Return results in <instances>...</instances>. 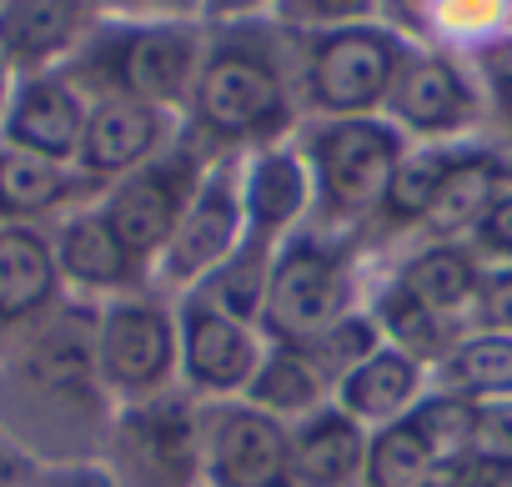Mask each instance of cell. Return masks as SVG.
I'll return each instance as SVG.
<instances>
[{"label": "cell", "mask_w": 512, "mask_h": 487, "mask_svg": "<svg viewBox=\"0 0 512 487\" xmlns=\"http://www.w3.org/2000/svg\"><path fill=\"white\" fill-rule=\"evenodd\" d=\"M302 126L292 36L272 16L211 26L206 61L181 121V141L206 161L251 156L262 146L292 141Z\"/></svg>", "instance_id": "1"}, {"label": "cell", "mask_w": 512, "mask_h": 487, "mask_svg": "<svg viewBox=\"0 0 512 487\" xmlns=\"http://www.w3.org/2000/svg\"><path fill=\"white\" fill-rule=\"evenodd\" d=\"M211 26L206 21H96L86 46L61 66L86 101L126 96L186 121Z\"/></svg>", "instance_id": "2"}, {"label": "cell", "mask_w": 512, "mask_h": 487, "mask_svg": "<svg viewBox=\"0 0 512 487\" xmlns=\"http://www.w3.org/2000/svg\"><path fill=\"white\" fill-rule=\"evenodd\" d=\"M312 171V231L347 241L377 221L387 181L407 151V136L382 116L302 121L292 136Z\"/></svg>", "instance_id": "3"}, {"label": "cell", "mask_w": 512, "mask_h": 487, "mask_svg": "<svg viewBox=\"0 0 512 487\" xmlns=\"http://www.w3.org/2000/svg\"><path fill=\"white\" fill-rule=\"evenodd\" d=\"M287 36H292V31H287ZM402 56H407V41H402L387 21L292 36V66H297L302 121L382 116Z\"/></svg>", "instance_id": "4"}, {"label": "cell", "mask_w": 512, "mask_h": 487, "mask_svg": "<svg viewBox=\"0 0 512 487\" xmlns=\"http://www.w3.org/2000/svg\"><path fill=\"white\" fill-rule=\"evenodd\" d=\"M347 312H352V241H332L302 226L277 247L256 332L272 347H312Z\"/></svg>", "instance_id": "5"}, {"label": "cell", "mask_w": 512, "mask_h": 487, "mask_svg": "<svg viewBox=\"0 0 512 487\" xmlns=\"http://www.w3.org/2000/svg\"><path fill=\"white\" fill-rule=\"evenodd\" d=\"M382 121H392L412 146H472L487 131V101L472 61L437 46H412L392 76Z\"/></svg>", "instance_id": "6"}, {"label": "cell", "mask_w": 512, "mask_h": 487, "mask_svg": "<svg viewBox=\"0 0 512 487\" xmlns=\"http://www.w3.org/2000/svg\"><path fill=\"white\" fill-rule=\"evenodd\" d=\"M96 382L121 402L161 397L176 372V317L151 297H111L91 322Z\"/></svg>", "instance_id": "7"}, {"label": "cell", "mask_w": 512, "mask_h": 487, "mask_svg": "<svg viewBox=\"0 0 512 487\" xmlns=\"http://www.w3.org/2000/svg\"><path fill=\"white\" fill-rule=\"evenodd\" d=\"M201 171H206V156L196 146L176 141L166 156L146 161L141 171H131V176H121V181H111L101 191L96 206H101L106 226L116 231V241L146 272H156V262L166 252V241H171V231H176Z\"/></svg>", "instance_id": "8"}, {"label": "cell", "mask_w": 512, "mask_h": 487, "mask_svg": "<svg viewBox=\"0 0 512 487\" xmlns=\"http://www.w3.org/2000/svg\"><path fill=\"white\" fill-rule=\"evenodd\" d=\"M111 477L121 487H196L201 477V417L181 397L161 392L121 402L111 422Z\"/></svg>", "instance_id": "9"}, {"label": "cell", "mask_w": 512, "mask_h": 487, "mask_svg": "<svg viewBox=\"0 0 512 487\" xmlns=\"http://www.w3.org/2000/svg\"><path fill=\"white\" fill-rule=\"evenodd\" d=\"M246 241V211H241V156H216L206 161L166 252L151 272V282L166 287H201L236 247Z\"/></svg>", "instance_id": "10"}, {"label": "cell", "mask_w": 512, "mask_h": 487, "mask_svg": "<svg viewBox=\"0 0 512 487\" xmlns=\"http://www.w3.org/2000/svg\"><path fill=\"white\" fill-rule=\"evenodd\" d=\"M201 477L211 487H297L292 427L251 402H216L201 417Z\"/></svg>", "instance_id": "11"}, {"label": "cell", "mask_w": 512, "mask_h": 487, "mask_svg": "<svg viewBox=\"0 0 512 487\" xmlns=\"http://www.w3.org/2000/svg\"><path fill=\"white\" fill-rule=\"evenodd\" d=\"M262 337L251 322L226 317L201 292H191L176 312V372L211 397H236L262 367Z\"/></svg>", "instance_id": "12"}, {"label": "cell", "mask_w": 512, "mask_h": 487, "mask_svg": "<svg viewBox=\"0 0 512 487\" xmlns=\"http://www.w3.org/2000/svg\"><path fill=\"white\" fill-rule=\"evenodd\" d=\"M181 141V121L156 111V106H141V101H126V96H96L91 111H86V136H81V156H76V171L106 191L111 181L141 171L146 161L166 156L171 146Z\"/></svg>", "instance_id": "13"}, {"label": "cell", "mask_w": 512, "mask_h": 487, "mask_svg": "<svg viewBox=\"0 0 512 487\" xmlns=\"http://www.w3.org/2000/svg\"><path fill=\"white\" fill-rule=\"evenodd\" d=\"M86 111H91V101L76 91V81L66 71L16 76L6 121H0V146L76 166L81 136H86Z\"/></svg>", "instance_id": "14"}, {"label": "cell", "mask_w": 512, "mask_h": 487, "mask_svg": "<svg viewBox=\"0 0 512 487\" xmlns=\"http://www.w3.org/2000/svg\"><path fill=\"white\" fill-rule=\"evenodd\" d=\"M51 231V252H56V272L61 287L81 292V297H131L151 282V272L121 247L116 231L106 226L101 206H76L61 221L46 226Z\"/></svg>", "instance_id": "15"}, {"label": "cell", "mask_w": 512, "mask_h": 487, "mask_svg": "<svg viewBox=\"0 0 512 487\" xmlns=\"http://www.w3.org/2000/svg\"><path fill=\"white\" fill-rule=\"evenodd\" d=\"M241 211H246V236L267 241V247H282L287 236L312 226V171L297 141L241 156Z\"/></svg>", "instance_id": "16"}, {"label": "cell", "mask_w": 512, "mask_h": 487, "mask_svg": "<svg viewBox=\"0 0 512 487\" xmlns=\"http://www.w3.org/2000/svg\"><path fill=\"white\" fill-rule=\"evenodd\" d=\"M91 31V0H0V56L16 76L71 66Z\"/></svg>", "instance_id": "17"}, {"label": "cell", "mask_w": 512, "mask_h": 487, "mask_svg": "<svg viewBox=\"0 0 512 487\" xmlns=\"http://www.w3.org/2000/svg\"><path fill=\"white\" fill-rule=\"evenodd\" d=\"M507 191V156L492 141L467 146L452 171L442 176L427 216H422V241H457L467 247V236L477 231V221L492 211V201Z\"/></svg>", "instance_id": "18"}, {"label": "cell", "mask_w": 512, "mask_h": 487, "mask_svg": "<svg viewBox=\"0 0 512 487\" xmlns=\"http://www.w3.org/2000/svg\"><path fill=\"white\" fill-rule=\"evenodd\" d=\"M61 272L46 226L0 221V327L41 322L61 302Z\"/></svg>", "instance_id": "19"}, {"label": "cell", "mask_w": 512, "mask_h": 487, "mask_svg": "<svg viewBox=\"0 0 512 487\" xmlns=\"http://www.w3.org/2000/svg\"><path fill=\"white\" fill-rule=\"evenodd\" d=\"M101 201V191L61 161H41L26 151L0 146V221H21V226H51L76 206Z\"/></svg>", "instance_id": "20"}, {"label": "cell", "mask_w": 512, "mask_h": 487, "mask_svg": "<svg viewBox=\"0 0 512 487\" xmlns=\"http://www.w3.org/2000/svg\"><path fill=\"white\" fill-rule=\"evenodd\" d=\"M367 427L337 402L297 417L292 427V482L297 487H352L367 467Z\"/></svg>", "instance_id": "21"}, {"label": "cell", "mask_w": 512, "mask_h": 487, "mask_svg": "<svg viewBox=\"0 0 512 487\" xmlns=\"http://www.w3.org/2000/svg\"><path fill=\"white\" fill-rule=\"evenodd\" d=\"M422 377H427V367L422 362H412L407 352H397V347H377L367 362H357L342 382H337V392H332V402L347 412V417H357L362 427H387V422H402L417 402H422Z\"/></svg>", "instance_id": "22"}, {"label": "cell", "mask_w": 512, "mask_h": 487, "mask_svg": "<svg viewBox=\"0 0 512 487\" xmlns=\"http://www.w3.org/2000/svg\"><path fill=\"white\" fill-rule=\"evenodd\" d=\"M477 282H482V262L467 247H457V241H422L392 277V287H402L417 307H427L432 317H447V322L472 312Z\"/></svg>", "instance_id": "23"}, {"label": "cell", "mask_w": 512, "mask_h": 487, "mask_svg": "<svg viewBox=\"0 0 512 487\" xmlns=\"http://www.w3.org/2000/svg\"><path fill=\"white\" fill-rule=\"evenodd\" d=\"M332 397V377L322 372V362L307 352V347H272L262 352V367H256V377L246 382L241 402L262 407L272 417H307L317 407H327Z\"/></svg>", "instance_id": "24"}, {"label": "cell", "mask_w": 512, "mask_h": 487, "mask_svg": "<svg viewBox=\"0 0 512 487\" xmlns=\"http://www.w3.org/2000/svg\"><path fill=\"white\" fill-rule=\"evenodd\" d=\"M477 146V141H472ZM467 146H412L407 141V151H402V161H397V171H392V181H387V196H382V211H377V231H392V236H402V231H422V216H427V206H432V196H437V186H442V176L452 171V161L462 156Z\"/></svg>", "instance_id": "25"}, {"label": "cell", "mask_w": 512, "mask_h": 487, "mask_svg": "<svg viewBox=\"0 0 512 487\" xmlns=\"http://www.w3.org/2000/svg\"><path fill=\"white\" fill-rule=\"evenodd\" d=\"M442 462L432 457V447L422 442V432L402 417L387 422L367 437V467H362V487H442Z\"/></svg>", "instance_id": "26"}, {"label": "cell", "mask_w": 512, "mask_h": 487, "mask_svg": "<svg viewBox=\"0 0 512 487\" xmlns=\"http://www.w3.org/2000/svg\"><path fill=\"white\" fill-rule=\"evenodd\" d=\"M437 372H442V392H457L467 402H502L512 397V337L472 332L447 352Z\"/></svg>", "instance_id": "27"}, {"label": "cell", "mask_w": 512, "mask_h": 487, "mask_svg": "<svg viewBox=\"0 0 512 487\" xmlns=\"http://www.w3.org/2000/svg\"><path fill=\"white\" fill-rule=\"evenodd\" d=\"M272 262H277V247H267V241H241V247L196 287L211 307H221L226 317L236 322H251L262 317V302H267V282H272Z\"/></svg>", "instance_id": "28"}, {"label": "cell", "mask_w": 512, "mask_h": 487, "mask_svg": "<svg viewBox=\"0 0 512 487\" xmlns=\"http://www.w3.org/2000/svg\"><path fill=\"white\" fill-rule=\"evenodd\" d=\"M372 317H377V327H382V342H387V347H397V352H407V357H412V362H422V367H427V362H437V367H442V362H447V352L462 342V337H457V327H452L447 317H432L427 307H417V302H412L402 287H392V282L382 287V297H377V312H372Z\"/></svg>", "instance_id": "29"}, {"label": "cell", "mask_w": 512, "mask_h": 487, "mask_svg": "<svg viewBox=\"0 0 512 487\" xmlns=\"http://www.w3.org/2000/svg\"><path fill=\"white\" fill-rule=\"evenodd\" d=\"M472 412H477V402H467V397H457V392H432V397H422V402L407 412V422L422 432V442L432 447V457H437L442 467H452V462L467 457Z\"/></svg>", "instance_id": "30"}, {"label": "cell", "mask_w": 512, "mask_h": 487, "mask_svg": "<svg viewBox=\"0 0 512 487\" xmlns=\"http://www.w3.org/2000/svg\"><path fill=\"white\" fill-rule=\"evenodd\" d=\"M377 347H387L382 342V327H377V317L372 312H347L332 332H322L307 352L322 362V372L332 377V392H337V382L357 367V362H367Z\"/></svg>", "instance_id": "31"}, {"label": "cell", "mask_w": 512, "mask_h": 487, "mask_svg": "<svg viewBox=\"0 0 512 487\" xmlns=\"http://www.w3.org/2000/svg\"><path fill=\"white\" fill-rule=\"evenodd\" d=\"M387 0H277L267 11L282 31L292 36H312V31H337V26H367L382 21Z\"/></svg>", "instance_id": "32"}, {"label": "cell", "mask_w": 512, "mask_h": 487, "mask_svg": "<svg viewBox=\"0 0 512 487\" xmlns=\"http://www.w3.org/2000/svg\"><path fill=\"white\" fill-rule=\"evenodd\" d=\"M467 61H472V76L487 101V131L502 136V146H512V36L472 51Z\"/></svg>", "instance_id": "33"}, {"label": "cell", "mask_w": 512, "mask_h": 487, "mask_svg": "<svg viewBox=\"0 0 512 487\" xmlns=\"http://www.w3.org/2000/svg\"><path fill=\"white\" fill-rule=\"evenodd\" d=\"M467 457H482V462H502V467H512V397H502V402H477Z\"/></svg>", "instance_id": "34"}, {"label": "cell", "mask_w": 512, "mask_h": 487, "mask_svg": "<svg viewBox=\"0 0 512 487\" xmlns=\"http://www.w3.org/2000/svg\"><path fill=\"white\" fill-rule=\"evenodd\" d=\"M472 322H477V332L512 337V267H482V282L472 297Z\"/></svg>", "instance_id": "35"}, {"label": "cell", "mask_w": 512, "mask_h": 487, "mask_svg": "<svg viewBox=\"0 0 512 487\" xmlns=\"http://www.w3.org/2000/svg\"><path fill=\"white\" fill-rule=\"evenodd\" d=\"M467 252L477 262H492V267H512V186L492 201V211L477 221V231L467 236Z\"/></svg>", "instance_id": "36"}, {"label": "cell", "mask_w": 512, "mask_h": 487, "mask_svg": "<svg viewBox=\"0 0 512 487\" xmlns=\"http://www.w3.org/2000/svg\"><path fill=\"white\" fill-rule=\"evenodd\" d=\"M96 21H201V0H91Z\"/></svg>", "instance_id": "37"}, {"label": "cell", "mask_w": 512, "mask_h": 487, "mask_svg": "<svg viewBox=\"0 0 512 487\" xmlns=\"http://www.w3.org/2000/svg\"><path fill=\"white\" fill-rule=\"evenodd\" d=\"M442 487H512V467L502 462H482V457H462L442 472Z\"/></svg>", "instance_id": "38"}, {"label": "cell", "mask_w": 512, "mask_h": 487, "mask_svg": "<svg viewBox=\"0 0 512 487\" xmlns=\"http://www.w3.org/2000/svg\"><path fill=\"white\" fill-rule=\"evenodd\" d=\"M277 0H201V21L206 26H226V21H251V16H267Z\"/></svg>", "instance_id": "39"}, {"label": "cell", "mask_w": 512, "mask_h": 487, "mask_svg": "<svg viewBox=\"0 0 512 487\" xmlns=\"http://www.w3.org/2000/svg\"><path fill=\"white\" fill-rule=\"evenodd\" d=\"M51 487H121L111 472H101V467H76V472H61Z\"/></svg>", "instance_id": "40"}, {"label": "cell", "mask_w": 512, "mask_h": 487, "mask_svg": "<svg viewBox=\"0 0 512 487\" xmlns=\"http://www.w3.org/2000/svg\"><path fill=\"white\" fill-rule=\"evenodd\" d=\"M0 487H21V462L6 447H0Z\"/></svg>", "instance_id": "41"}, {"label": "cell", "mask_w": 512, "mask_h": 487, "mask_svg": "<svg viewBox=\"0 0 512 487\" xmlns=\"http://www.w3.org/2000/svg\"><path fill=\"white\" fill-rule=\"evenodd\" d=\"M11 91H16V71L6 66V56H0V121H6V106H11Z\"/></svg>", "instance_id": "42"}, {"label": "cell", "mask_w": 512, "mask_h": 487, "mask_svg": "<svg viewBox=\"0 0 512 487\" xmlns=\"http://www.w3.org/2000/svg\"><path fill=\"white\" fill-rule=\"evenodd\" d=\"M502 156H507V186H512V146H502Z\"/></svg>", "instance_id": "43"}]
</instances>
